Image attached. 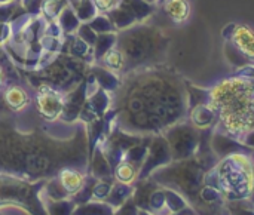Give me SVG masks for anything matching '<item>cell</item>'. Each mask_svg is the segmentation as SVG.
<instances>
[{"label": "cell", "instance_id": "6da1fadb", "mask_svg": "<svg viewBox=\"0 0 254 215\" xmlns=\"http://www.w3.org/2000/svg\"><path fill=\"white\" fill-rule=\"evenodd\" d=\"M127 73L121 97L122 116L131 131L161 135L188 119V88L179 73L164 65L141 67Z\"/></svg>", "mask_w": 254, "mask_h": 215}, {"label": "cell", "instance_id": "7a4b0ae2", "mask_svg": "<svg viewBox=\"0 0 254 215\" xmlns=\"http://www.w3.org/2000/svg\"><path fill=\"white\" fill-rule=\"evenodd\" d=\"M208 106L217 116L214 131L241 141L254 131V80L237 71L208 88Z\"/></svg>", "mask_w": 254, "mask_h": 215}, {"label": "cell", "instance_id": "3957f363", "mask_svg": "<svg viewBox=\"0 0 254 215\" xmlns=\"http://www.w3.org/2000/svg\"><path fill=\"white\" fill-rule=\"evenodd\" d=\"M205 184L217 189L225 202L250 199L254 190L252 153L237 152L220 158L205 174Z\"/></svg>", "mask_w": 254, "mask_h": 215}, {"label": "cell", "instance_id": "277c9868", "mask_svg": "<svg viewBox=\"0 0 254 215\" xmlns=\"http://www.w3.org/2000/svg\"><path fill=\"white\" fill-rule=\"evenodd\" d=\"M118 48L125 56V70L159 65L167 54L170 40L153 25L140 24L127 28L118 39Z\"/></svg>", "mask_w": 254, "mask_h": 215}, {"label": "cell", "instance_id": "5b68a950", "mask_svg": "<svg viewBox=\"0 0 254 215\" xmlns=\"http://www.w3.org/2000/svg\"><path fill=\"white\" fill-rule=\"evenodd\" d=\"M201 132L188 119L168 128L162 135L165 137L173 161H183L196 155L201 143Z\"/></svg>", "mask_w": 254, "mask_h": 215}, {"label": "cell", "instance_id": "8992f818", "mask_svg": "<svg viewBox=\"0 0 254 215\" xmlns=\"http://www.w3.org/2000/svg\"><path fill=\"white\" fill-rule=\"evenodd\" d=\"M225 42H229L249 62L254 65V30L247 24L231 22L222 30Z\"/></svg>", "mask_w": 254, "mask_h": 215}, {"label": "cell", "instance_id": "52a82bcc", "mask_svg": "<svg viewBox=\"0 0 254 215\" xmlns=\"http://www.w3.org/2000/svg\"><path fill=\"white\" fill-rule=\"evenodd\" d=\"M210 147L213 150V153L220 159L223 156H228L231 153H237V152H247V153H252L253 150L247 146H244L241 141L226 135V134H222L219 131H211V137H210Z\"/></svg>", "mask_w": 254, "mask_h": 215}, {"label": "cell", "instance_id": "ba28073f", "mask_svg": "<svg viewBox=\"0 0 254 215\" xmlns=\"http://www.w3.org/2000/svg\"><path fill=\"white\" fill-rule=\"evenodd\" d=\"M188 120L199 131H210L216 126L217 116L207 103V104H199V106L192 107L189 110Z\"/></svg>", "mask_w": 254, "mask_h": 215}, {"label": "cell", "instance_id": "9c48e42d", "mask_svg": "<svg viewBox=\"0 0 254 215\" xmlns=\"http://www.w3.org/2000/svg\"><path fill=\"white\" fill-rule=\"evenodd\" d=\"M192 0H165L164 10L176 24H183L189 19L192 12Z\"/></svg>", "mask_w": 254, "mask_h": 215}, {"label": "cell", "instance_id": "30bf717a", "mask_svg": "<svg viewBox=\"0 0 254 215\" xmlns=\"http://www.w3.org/2000/svg\"><path fill=\"white\" fill-rule=\"evenodd\" d=\"M37 106H39L40 113L46 119H55L60 114V111H61V101H60L58 95L51 92L49 89H46L45 92L39 94Z\"/></svg>", "mask_w": 254, "mask_h": 215}, {"label": "cell", "instance_id": "8fae6325", "mask_svg": "<svg viewBox=\"0 0 254 215\" xmlns=\"http://www.w3.org/2000/svg\"><path fill=\"white\" fill-rule=\"evenodd\" d=\"M4 101L12 110H22L27 107L30 97L21 86H9L4 92Z\"/></svg>", "mask_w": 254, "mask_h": 215}, {"label": "cell", "instance_id": "7c38bea8", "mask_svg": "<svg viewBox=\"0 0 254 215\" xmlns=\"http://www.w3.org/2000/svg\"><path fill=\"white\" fill-rule=\"evenodd\" d=\"M60 180H61V186L67 192H77L82 187V184H83L82 174H79L74 169H64V171H61Z\"/></svg>", "mask_w": 254, "mask_h": 215}, {"label": "cell", "instance_id": "4fadbf2b", "mask_svg": "<svg viewBox=\"0 0 254 215\" xmlns=\"http://www.w3.org/2000/svg\"><path fill=\"white\" fill-rule=\"evenodd\" d=\"M104 62L106 65L110 68V70H115V71H121V70H125V56L124 54L121 52L119 48L116 49H109L106 54H104Z\"/></svg>", "mask_w": 254, "mask_h": 215}, {"label": "cell", "instance_id": "5bb4252c", "mask_svg": "<svg viewBox=\"0 0 254 215\" xmlns=\"http://www.w3.org/2000/svg\"><path fill=\"white\" fill-rule=\"evenodd\" d=\"M138 175V168L131 162H122L116 168V178L124 184H131Z\"/></svg>", "mask_w": 254, "mask_h": 215}, {"label": "cell", "instance_id": "9a60e30c", "mask_svg": "<svg viewBox=\"0 0 254 215\" xmlns=\"http://www.w3.org/2000/svg\"><path fill=\"white\" fill-rule=\"evenodd\" d=\"M95 4L100 10H110L119 4V0H95Z\"/></svg>", "mask_w": 254, "mask_h": 215}, {"label": "cell", "instance_id": "2e32d148", "mask_svg": "<svg viewBox=\"0 0 254 215\" xmlns=\"http://www.w3.org/2000/svg\"><path fill=\"white\" fill-rule=\"evenodd\" d=\"M241 143L244 144V146H247V147H250L252 150H254V131L252 132H249L243 140H241Z\"/></svg>", "mask_w": 254, "mask_h": 215}, {"label": "cell", "instance_id": "e0dca14e", "mask_svg": "<svg viewBox=\"0 0 254 215\" xmlns=\"http://www.w3.org/2000/svg\"><path fill=\"white\" fill-rule=\"evenodd\" d=\"M182 215H198V214H196V213H195V211H193L192 208H189V211H186V213H185V208H183V211H182Z\"/></svg>", "mask_w": 254, "mask_h": 215}, {"label": "cell", "instance_id": "ac0fdd59", "mask_svg": "<svg viewBox=\"0 0 254 215\" xmlns=\"http://www.w3.org/2000/svg\"><path fill=\"white\" fill-rule=\"evenodd\" d=\"M1 82H3V71H1V68H0V85H1Z\"/></svg>", "mask_w": 254, "mask_h": 215}, {"label": "cell", "instance_id": "d6986e66", "mask_svg": "<svg viewBox=\"0 0 254 215\" xmlns=\"http://www.w3.org/2000/svg\"><path fill=\"white\" fill-rule=\"evenodd\" d=\"M153 3H165V0H153Z\"/></svg>", "mask_w": 254, "mask_h": 215}, {"label": "cell", "instance_id": "ffe728a7", "mask_svg": "<svg viewBox=\"0 0 254 215\" xmlns=\"http://www.w3.org/2000/svg\"><path fill=\"white\" fill-rule=\"evenodd\" d=\"M252 159H253V163H254V150L252 152Z\"/></svg>", "mask_w": 254, "mask_h": 215}]
</instances>
